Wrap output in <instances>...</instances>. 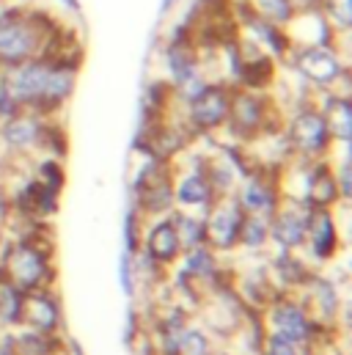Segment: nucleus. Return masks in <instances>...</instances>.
Wrapping results in <instances>:
<instances>
[{
  "label": "nucleus",
  "instance_id": "f257e3e1",
  "mask_svg": "<svg viewBox=\"0 0 352 355\" xmlns=\"http://www.w3.org/2000/svg\"><path fill=\"white\" fill-rule=\"evenodd\" d=\"M42 47V31L36 17L25 11H8L0 17V64L19 67L30 61Z\"/></svg>",
  "mask_w": 352,
  "mask_h": 355
},
{
  "label": "nucleus",
  "instance_id": "f03ea898",
  "mask_svg": "<svg viewBox=\"0 0 352 355\" xmlns=\"http://www.w3.org/2000/svg\"><path fill=\"white\" fill-rule=\"evenodd\" d=\"M50 69L53 64L39 58V61H25L19 67H14V72L6 80V86L11 91L17 105H44L47 96V83H50Z\"/></svg>",
  "mask_w": 352,
  "mask_h": 355
},
{
  "label": "nucleus",
  "instance_id": "7ed1b4c3",
  "mask_svg": "<svg viewBox=\"0 0 352 355\" xmlns=\"http://www.w3.org/2000/svg\"><path fill=\"white\" fill-rule=\"evenodd\" d=\"M6 278L25 295V292H33L39 284H44L47 278V259L42 251H36L33 245H17L8 251L6 257Z\"/></svg>",
  "mask_w": 352,
  "mask_h": 355
},
{
  "label": "nucleus",
  "instance_id": "20e7f679",
  "mask_svg": "<svg viewBox=\"0 0 352 355\" xmlns=\"http://www.w3.org/2000/svg\"><path fill=\"white\" fill-rule=\"evenodd\" d=\"M294 67H297V72L306 78V80H311L314 86H331V83H336L339 78H344L347 72H344V64L339 61V55L333 53V50H328V47H306V50H300L297 53V58H294Z\"/></svg>",
  "mask_w": 352,
  "mask_h": 355
},
{
  "label": "nucleus",
  "instance_id": "39448f33",
  "mask_svg": "<svg viewBox=\"0 0 352 355\" xmlns=\"http://www.w3.org/2000/svg\"><path fill=\"white\" fill-rule=\"evenodd\" d=\"M289 141L303 155H322L331 144V132L325 124V116L319 110H303L289 124Z\"/></svg>",
  "mask_w": 352,
  "mask_h": 355
},
{
  "label": "nucleus",
  "instance_id": "423d86ee",
  "mask_svg": "<svg viewBox=\"0 0 352 355\" xmlns=\"http://www.w3.org/2000/svg\"><path fill=\"white\" fill-rule=\"evenodd\" d=\"M243 209L237 201H226L218 204L209 218L204 220V232H206V243L215 251H229L234 248V243L240 240V223H243Z\"/></svg>",
  "mask_w": 352,
  "mask_h": 355
},
{
  "label": "nucleus",
  "instance_id": "0eeeda50",
  "mask_svg": "<svg viewBox=\"0 0 352 355\" xmlns=\"http://www.w3.org/2000/svg\"><path fill=\"white\" fill-rule=\"evenodd\" d=\"M229 102H231V96L223 86H206L190 102V121L198 130L209 132L229 119Z\"/></svg>",
  "mask_w": 352,
  "mask_h": 355
},
{
  "label": "nucleus",
  "instance_id": "6e6552de",
  "mask_svg": "<svg viewBox=\"0 0 352 355\" xmlns=\"http://www.w3.org/2000/svg\"><path fill=\"white\" fill-rule=\"evenodd\" d=\"M308 212H311V207H297V204L272 212V220H270V237H272L283 251L297 248V245L306 240Z\"/></svg>",
  "mask_w": 352,
  "mask_h": 355
},
{
  "label": "nucleus",
  "instance_id": "1a4fd4ad",
  "mask_svg": "<svg viewBox=\"0 0 352 355\" xmlns=\"http://www.w3.org/2000/svg\"><path fill=\"white\" fill-rule=\"evenodd\" d=\"M272 334H278V336H283V339H289L300 347V345L311 342L314 322L308 320L306 309H300L297 303L281 300V303L272 306Z\"/></svg>",
  "mask_w": 352,
  "mask_h": 355
},
{
  "label": "nucleus",
  "instance_id": "9d476101",
  "mask_svg": "<svg viewBox=\"0 0 352 355\" xmlns=\"http://www.w3.org/2000/svg\"><path fill=\"white\" fill-rule=\"evenodd\" d=\"M22 322H28L36 334H53L61 322V309L53 295L47 292H28L22 295Z\"/></svg>",
  "mask_w": 352,
  "mask_h": 355
},
{
  "label": "nucleus",
  "instance_id": "9b49d317",
  "mask_svg": "<svg viewBox=\"0 0 352 355\" xmlns=\"http://www.w3.org/2000/svg\"><path fill=\"white\" fill-rule=\"evenodd\" d=\"M44 135V124L36 116H11L3 127H0V138L6 146L17 149V152H28L33 149Z\"/></svg>",
  "mask_w": 352,
  "mask_h": 355
},
{
  "label": "nucleus",
  "instance_id": "f8f14e48",
  "mask_svg": "<svg viewBox=\"0 0 352 355\" xmlns=\"http://www.w3.org/2000/svg\"><path fill=\"white\" fill-rule=\"evenodd\" d=\"M306 237L311 240L314 257L317 259H331L336 254V223L328 209H311L308 212V226Z\"/></svg>",
  "mask_w": 352,
  "mask_h": 355
},
{
  "label": "nucleus",
  "instance_id": "ddd939ff",
  "mask_svg": "<svg viewBox=\"0 0 352 355\" xmlns=\"http://www.w3.org/2000/svg\"><path fill=\"white\" fill-rule=\"evenodd\" d=\"M179 251H182V245H179L174 223L171 220H157L146 234V257H149V262H157V265L174 262L179 257Z\"/></svg>",
  "mask_w": 352,
  "mask_h": 355
},
{
  "label": "nucleus",
  "instance_id": "4468645a",
  "mask_svg": "<svg viewBox=\"0 0 352 355\" xmlns=\"http://www.w3.org/2000/svg\"><path fill=\"white\" fill-rule=\"evenodd\" d=\"M275 187L267 184L262 179H248L243 182L240 187V196H237V204L245 215H272L275 212Z\"/></svg>",
  "mask_w": 352,
  "mask_h": 355
},
{
  "label": "nucleus",
  "instance_id": "2eb2a0df",
  "mask_svg": "<svg viewBox=\"0 0 352 355\" xmlns=\"http://www.w3.org/2000/svg\"><path fill=\"white\" fill-rule=\"evenodd\" d=\"M229 119H231V124H234L237 132L251 135L254 130H259L264 124L262 99H256L254 94H237L229 102Z\"/></svg>",
  "mask_w": 352,
  "mask_h": 355
},
{
  "label": "nucleus",
  "instance_id": "dca6fc26",
  "mask_svg": "<svg viewBox=\"0 0 352 355\" xmlns=\"http://www.w3.org/2000/svg\"><path fill=\"white\" fill-rule=\"evenodd\" d=\"M339 196V187H336V177L333 171H328L325 166H317L308 179H306V204L311 209H328Z\"/></svg>",
  "mask_w": 352,
  "mask_h": 355
},
{
  "label": "nucleus",
  "instance_id": "f3484780",
  "mask_svg": "<svg viewBox=\"0 0 352 355\" xmlns=\"http://www.w3.org/2000/svg\"><path fill=\"white\" fill-rule=\"evenodd\" d=\"M325 124L331 138L342 141L344 146H350L352 141V110L347 96H328L325 99Z\"/></svg>",
  "mask_w": 352,
  "mask_h": 355
},
{
  "label": "nucleus",
  "instance_id": "a211bd4d",
  "mask_svg": "<svg viewBox=\"0 0 352 355\" xmlns=\"http://www.w3.org/2000/svg\"><path fill=\"white\" fill-rule=\"evenodd\" d=\"M174 198L179 204H184V207L206 204V201L212 198V184H209L206 174L193 171V174H187L184 179H179V184H176V190H174Z\"/></svg>",
  "mask_w": 352,
  "mask_h": 355
},
{
  "label": "nucleus",
  "instance_id": "6ab92c4d",
  "mask_svg": "<svg viewBox=\"0 0 352 355\" xmlns=\"http://www.w3.org/2000/svg\"><path fill=\"white\" fill-rule=\"evenodd\" d=\"M171 223H174V229H176L179 245H182L184 251L204 245L206 232H204V220H201V218H193V215H174Z\"/></svg>",
  "mask_w": 352,
  "mask_h": 355
},
{
  "label": "nucleus",
  "instance_id": "aec40b11",
  "mask_svg": "<svg viewBox=\"0 0 352 355\" xmlns=\"http://www.w3.org/2000/svg\"><path fill=\"white\" fill-rule=\"evenodd\" d=\"M0 322L3 325L22 322V292L8 278H0Z\"/></svg>",
  "mask_w": 352,
  "mask_h": 355
},
{
  "label": "nucleus",
  "instance_id": "412c9836",
  "mask_svg": "<svg viewBox=\"0 0 352 355\" xmlns=\"http://www.w3.org/2000/svg\"><path fill=\"white\" fill-rule=\"evenodd\" d=\"M270 237V220L267 215H243V223H240V240L243 245L259 251Z\"/></svg>",
  "mask_w": 352,
  "mask_h": 355
},
{
  "label": "nucleus",
  "instance_id": "4be33fe9",
  "mask_svg": "<svg viewBox=\"0 0 352 355\" xmlns=\"http://www.w3.org/2000/svg\"><path fill=\"white\" fill-rule=\"evenodd\" d=\"M187 278H212L218 272V262L212 257L209 248L198 245V248H190L187 257H184V270H182Z\"/></svg>",
  "mask_w": 352,
  "mask_h": 355
},
{
  "label": "nucleus",
  "instance_id": "5701e85b",
  "mask_svg": "<svg viewBox=\"0 0 352 355\" xmlns=\"http://www.w3.org/2000/svg\"><path fill=\"white\" fill-rule=\"evenodd\" d=\"M254 8H256V17L270 25H286L294 17L292 0H254Z\"/></svg>",
  "mask_w": 352,
  "mask_h": 355
},
{
  "label": "nucleus",
  "instance_id": "b1692460",
  "mask_svg": "<svg viewBox=\"0 0 352 355\" xmlns=\"http://www.w3.org/2000/svg\"><path fill=\"white\" fill-rule=\"evenodd\" d=\"M179 355H212V345H209L206 334H201L198 328H184Z\"/></svg>",
  "mask_w": 352,
  "mask_h": 355
},
{
  "label": "nucleus",
  "instance_id": "393cba45",
  "mask_svg": "<svg viewBox=\"0 0 352 355\" xmlns=\"http://www.w3.org/2000/svg\"><path fill=\"white\" fill-rule=\"evenodd\" d=\"M124 254L135 257L138 254V212L127 209L124 215Z\"/></svg>",
  "mask_w": 352,
  "mask_h": 355
},
{
  "label": "nucleus",
  "instance_id": "a878e982",
  "mask_svg": "<svg viewBox=\"0 0 352 355\" xmlns=\"http://www.w3.org/2000/svg\"><path fill=\"white\" fill-rule=\"evenodd\" d=\"M118 284L124 289L127 297L135 295V265H132V257L130 254H121V262H118Z\"/></svg>",
  "mask_w": 352,
  "mask_h": 355
},
{
  "label": "nucleus",
  "instance_id": "bb28decb",
  "mask_svg": "<svg viewBox=\"0 0 352 355\" xmlns=\"http://www.w3.org/2000/svg\"><path fill=\"white\" fill-rule=\"evenodd\" d=\"M39 182L47 184V187H53V190H61V184H64V171H61V166H58L55 160H44V163L39 166Z\"/></svg>",
  "mask_w": 352,
  "mask_h": 355
},
{
  "label": "nucleus",
  "instance_id": "cd10ccee",
  "mask_svg": "<svg viewBox=\"0 0 352 355\" xmlns=\"http://www.w3.org/2000/svg\"><path fill=\"white\" fill-rule=\"evenodd\" d=\"M264 355H300V347L278 334H272L270 339H264Z\"/></svg>",
  "mask_w": 352,
  "mask_h": 355
},
{
  "label": "nucleus",
  "instance_id": "c85d7f7f",
  "mask_svg": "<svg viewBox=\"0 0 352 355\" xmlns=\"http://www.w3.org/2000/svg\"><path fill=\"white\" fill-rule=\"evenodd\" d=\"M328 14L336 25H342V31H350L352 22V11H350V0H328Z\"/></svg>",
  "mask_w": 352,
  "mask_h": 355
},
{
  "label": "nucleus",
  "instance_id": "c756f323",
  "mask_svg": "<svg viewBox=\"0 0 352 355\" xmlns=\"http://www.w3.org/2000/svg\"><path fill=\"white\" fill-rule=\"evenodd\" d=\"M17 110H19V105L14 102L6 80H0V119H11V116H17Z\"/></svg>",
  "mask_w": 352,
  "mask_h": 355
},
{
  "label": "nucleus",
  "instance_id": "7c9ffc66",
  "mask_svg": "<svg viewBox=\"0 0 352 355\" xmlns=\"http://www.w3.org/2000/svg\"><path fill=\"white\" fill-rule=\"evenodd\" d=\"M336 184H342V196L350 198V163H347V160H344L342 168H339V182H336Z\"/></svg>",
  "mask_w": 352,
  "mask_h": 355
},
{
  "label": "nucleus",
  "instance_id": "2f4dec72",
  "mask_svg": "<svg viewBox=\"0 0 352 355\" xmlns=\"http://www.w3.org/2000/svg\"><path fill=\"white\" fill-rule=\"evenodd\" d=\"M0 355H14V342H6V345H0Z\"/></svg>",
  "mask_w": 352,
  "mask_h": 355
},
{
  "label": "nucleus",
  "instance_id": "473e14b6",
  "mask_svg": "<svg viewBox=\"0 0 352 355\" xmlns=\"http://www.w3.org/2000/svg\"><path fill=\"white\" fill-rule=\"evenodd\" d=\"M176 0H163V8H160V11H163V14H166V11H168V8H171V6H174Z\"/></svg>",
  "mask_w": 352,
  "mask_h": 355
},
{
  "label": "nucleus",
  "instance_id": "72a5a7b5",
  "mask_svg": "<svg viewBox=\"0 0 352 355\" xmlns=\"http://www.w3.org/2000/svg\"><path fill=\"white\" fill-rule=\"evenodd\" d=\"M25 3H28V0H25Z\"/></svg>",
  "mask_w": 352,
  "mask_h": 355
}]
</instances>
